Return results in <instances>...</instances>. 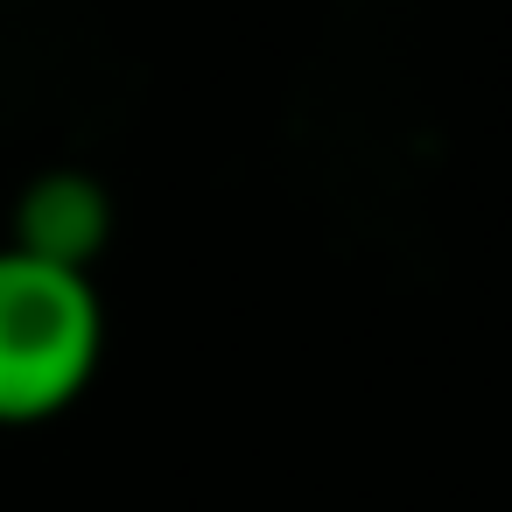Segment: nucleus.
Returning <instances> with one entry per match:
<instances>
[{
    "label": "nucleus",
    "instance_id": "nucleus-1",
    "mask_svg": "<svg viewBox=\"0 0 512 512\" xmlns=\"http://www.w3.org/2000/svg\"><path fill=\"white\" fill-rule=\"evenodd\" d=\"M106 351V309L92 274L0 246V428L64 414Z\"/></svg>",
    "mask_w": 512,
    "mask_h": 512
},
{
    "label": "nucleus",
    "instance_id": "nucleus-2",
    "mask_svg": "<svg viewBox=\"0 0 512 512\" xmlns=\"http://www.w3.org/2000/svg\"><path fill=\"white\" fill-rule=\"evenodd\" d=\"M106 239H113V197L85 169H50V176H36L15 197L8 246L29 253V260H50V267L85 274L106 253Z\"/></svg>",
    "mask_w": 512,
    "mask_h": 512
}]
</instances>
